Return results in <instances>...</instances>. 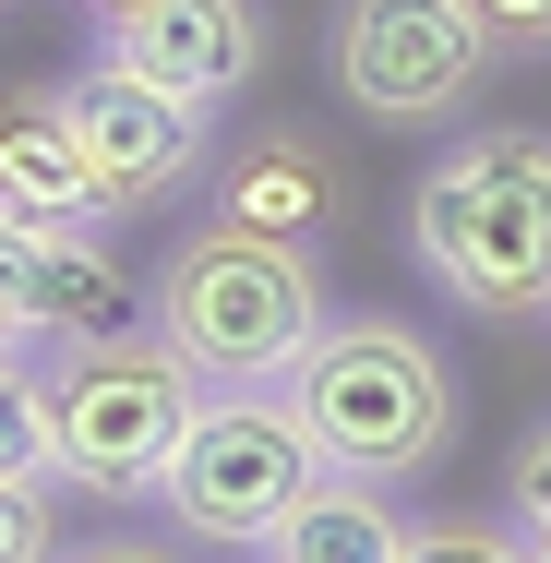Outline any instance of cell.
Segmentation results:
<instances>
[{
  "instance_id": "obj_6",
  "label": "cell",
  "mask_w": 551,
  "mask_h": 563,
  "mask_svg": "<svg viewBox=\"0 0 551 563\" xmlns=\"http://www.w3.org/2000/svg\"><path fill=\"white\" fill-rule=\"evenodd\" d=\"M492 60H504V48H492L480 0H335V24H324L335 97L360 120H384V132L455 120L492 85Z\"/></svg>"
},
{
  "instance_id": "obj_16",
  "label": "cell",
  "mask_w": 551,
  "mask_h": 563,
  "mask_svg": "<svg viewBox=\"0 0 551 563\" xmlns=\"http://www.w3.org/2000/svg\"><path fill=\"white\" fill-rule=\"evenodd\" d=\"M504 504H516V528H528V540L551 552V420L528 432V444H516V467H504Z\"/></svg>"
},
{
  "instance_id": "obj_11",
  "label": "cell",
  "mask_w": 551,
  "mask_h": 563,
  "mask_svg": "<svg viewBox=\"0 0 551 563\" xmlns=\"http://www.w3.org/2000/svg\"><path fill=\"white\" fill-rule=\"evenodd\" d=\"M0 217L24 228H109V192L85 180L48 97H0Z\"/></svg>"
},
{
  "instance_id": "obj_21",
  "label": "cell",
  "mask_w": 551,
  "mask_h": 563,
  "mask_svg": "<svg viewBox=\"0 0 551 563\" xmlns=\"http://www.w3.org/2000/svg\"><path fill=\"white\" fill-rule=\"evenodd\" d=\"M540 563H551V552H540Z\"/></svg>"
},
{
  "instance_id": "obj_2",
  "label": "cell",
  "mask_w": 551,
  "mask_h": 563,
  "mask_svg": "<svg viewBox=\"0 0 551 563\" xmlns=\"http://www.w3.org/2000/svg\"><path fill=\"white\" fill-rule=\"evenodd\" d=\"M144 324L180 347L217 396H240V384H288L300 347L335 324V312H324V252L205 217L192 240L156 252V276H144Z\"/></svg>"
},
{
  "instance_id": "obj_15",
  "label": "cell",
  "mask_w": 551,
  "mask_h": 563,
  "mask_svg": "<svg viewBox=\"0 0 551 563\" xmlns=\"http://www.w3.org/2000/svg\"><path fill=\"white\" fill-rule=\"evenodd\" d=\"M48 552H60L48 479H0V563H48Z\"/></svg>"
},
{
  "instance_id": "obj_9",
  "label": "cell",
  "mask_w": 551,
  "mask_h": 563,
  "mask_svg": "<svg viewBox=\"0 0 551 563\" xmlns=\"http://www.w3.org/2000/svg\"><path fill=\"white\" fill-rule=\"evenodd\" d=\"M120 73H144L156 97H192V109H228L252 73H264V0H144L97 24Z\"/></svg>"
},
{
  "instance_id": "obj_12",
  "label": "cell",
  "mask_w": 551,
  "mask_h": 563,
  "mask_svg": "<svg viewBox=\"0 0 551 563\" xmlns=\"http://www.w3.org/2000/svg\"><path fill=\"white\" fill-rule=\"evenodd\" d=\"M264 563H408V528H396V504L372 492V479H324L276 540Z\"/></svg>"
},
{
  "instance_id": "obj_1",
  "label": "cell",
  "mask_w": 551,
  "mask_h": 563,
  "mask_svg": "<svg viewBox=\"0 0 551 563\" xmlns=\"http://www.w3.org/2000/svg\"><path fill=\"white\" fill-rule=\"evenodd\" d=\"M408 252L480 324L551 312V132H528V120L455 132L408 192Z\"/></svg>"
},
{
  "instance_id": "obj_18",
  "label": "cell",
  "mask_w": 551,
  "mask_h": 563,
  "mask_svg": "<svg viewBox=\"0 0 551 563\" xmlns=\"http://www.w3.org/2000/svg\"><path fill=\"white\" fill-rule=\"evenodd\" d=\"M48 563H180L168 540H85V552H48Z\"/></svg>"
},
{
  "instance_id": "obj_5",
  "label": "cell",
  "mask_w": 551,
  "mask_h": 563,
  "mask_svg": "<svg viewBox=\"0 0 551 563\" xmlns=\"http://www.w3.org/2000/svg\"><path fill=\"white\" fill-rule=\"evenodd\" d=\"M324 479L335 467H324V444L300 432L288 384H240V396H205V420H192V444L168 455L156 504H168V528L205 540V552H264Z\"/></svg>"
},
{
  "instance_id": "obj_17",
  "label": "cell",
  "mask_w": 551,
  "mask_h": 563,
  "mask_svg": "<svg viewBox=\"0 0 551 563\" xmlns=\"http://www.w3.org/2000/svg\"><path fill=\"white\" fill-rule=\"evenodd\" d=\"M480 24H492L504 60H540V48H551V0H480Z\"/></svg>"
},
{
  "instance_id": "obj_19",
  "label": "cell",
  "mask_w": 551,
  "mask_h": 563,
  "mask_svg": "<svg viewBox=\"0 0 551 563\" xmlns=\"http://www.w3.org/2000/svg\"><path fill=\"white\" fill-rule=\"evenodd\" d=\"M73 12H97V24H120V12H144V0H73Z\"/></svg>"
},
{
  "instance_id": "obj_4",
  "label": "cell",
  "mask_w": 551,
  "mask_h": 563,
  "mask_svg": "<svg viewBox=\"0 0 551 563\" xmlns=\"http://www.w3.org/2000/svg\"><path fill=\"white\" fill-rule=\"evenodd\" d=\"M36 384H48V479L97 492V504H156L168 455L192 444V420H205V396H217L156 324L73 336Z\"/></svg>"
},
{
  "instance_id": "obj_7",
  "label": "cell",
  "mask_w": 551,
  "mask_h": 563,
  "mask_svg": "<svg viewBox=\"0 0 551 563\" xmlns=\"http://www.w3.org/2000/svg\"><path fill=\"white\" fill-rule=\"evenodd\" d=\"M48 109H60V132H73L85 180L109 192V217L180 205V192L217 168V109H192V97H156L144 73H120L109 48H97L73 85H48Z\"/></svg>"
},
{
  "instance_id": "obj_13",
  "label": "cell",
  "mask_w": 551,
  "mask_h": 563,
  "mask_svg": "<svg viewBox=\"0 0 551 563\" xmlns=\"http://www.w3.org/2000/svg\"><path fill=\"white\" fill-rule=\"evenodd\" d=\"M0 479H48V384H36V360H0Z\"/></svg>"
},
{
  "instance_id": "obj_14",
  "label": "cell",
  "mask_w": 551,
  "mask_h": 563,
  "mask_svg": "<svg viewBox=\"0 0 551 563\" xmlns=\"http://www.w3.org/2000/svg\"><path fill=\"white\" fill-rule=\"evenodd\" d=\"M408 563H540V540L528 528H492V516H420Z\"/></svg>"
},
{
  "instance_id": "obj_20",
  "label": "cell",
  "mask_w": 551,
  "mask_h": 563,
  "mask_svg": "<svg viewBox=\"0 0 551 563\" xmlns=\"http://www.w3.org/2000/svg\"><path fill=\"white\" fill-rule=\"evenodd\" d=\"M0 360H24V336H12V324H0Z\"/></svg>"
},
{
  "instance_id": "obj_8",
  "label": "cell",
  "mask_w": 551,
  "mask_h": 563,
  "mask_svg": "<svg viewBox=\"0 0 551 563\" xmlns=\"http://www.w3.org/2000/svg\"><path fill=\"white\" fill-rule=\"evenodd\" d=\"M144 312V288L97 252V228H24L0 217V324L24 347H73V336H120Z\"/></svg>"
},
{
  "instance_id": "obj_3",
  "label": "cell",
  "mask_w": 551,
  "mask_h": 563,
  "mask_svg": "<svg viewBox=\"0 0 551 563\" xmlns=\"http://www.w3.org/2000/svg\"><path fill=\"white\" fill-rule=\"evenodd\" d=\"M288 408H300V432L324 444L335 479H372V492L443 467V444H455V372H443V347L420 336V324H396V312L324 324V336L300 347V372H288Z\"/></svg>"
},
{
  "instance_id": "obj_10",
  "label": "cell",
  "mask_w": 551,
  "mask_h": 563,
  "mask_svg": "<svg viewBox=\"0 0 551 563\" xmlns=\"http://www.w3.org/2000/svg\"><path fill=\"white\" fill-rule=\"evenodd\" d=\"M335 156L324 132H300V120H264L240 156H217V217L228 228H264V240H300V252H324L335 228Z\"/></svg>"
}]
</instances>
